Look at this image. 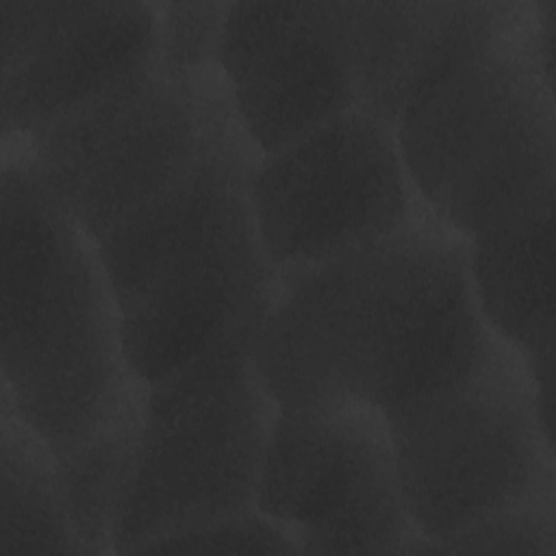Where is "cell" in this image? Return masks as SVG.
Here are the masks:
<instances>
[{"label":"cell","mask_w":556,"mask_h":556,"mask_svg":"<svg viewBox=\"0 0 556 556\" xmlns=\"http://www.w3.org/2000/svg\"><path fill=\"white\" fill-rule=\"evenodd\" d=\"M504 345L473 298L467 239L426 211L280 274L254 356L278 406L361 402L391 419L465 382Z\"/></svg>","instance_id":"obj_1"},{"label":"cell","mask_w":556,"mask_h":556,"mask_svg":"<svg viewBox=\"0 0 556 556\" xmlns=\"http://www.w3.org/2000/svg\"><path fill=\"white\" fill-rule=\"evenodd\" d=\"M261 156L226 93L191 167L96 241L137 380L163 378L274 300L280 271L250 204Z\"/></svg>","instance_id":"obj_2"},{"label":"cell","mask_w":556,"mask_h":556,"mask_svg":"<svg viewBox=\"0 0 556 556\" xmlns=\"http://www.w3.org/2000/svg\"><path fill=\"white\" fill-rule=\"evenodd\" d=\"M2 408L52 450L100 430L124 404L128 369L96 239L2 150Z\"/></svg>","instance_id":"obj_3"},{"label":"cell","mask_w":556,"mask_h":556,"mask_svg":"<svg viewBox=\"0 0 556 556\" xmlns=\"http://www.w3.org/2000/svg\"><path fill=\"white\" fill-rule=\"evenodd\" d=\"M526 20L395 124L424 206L465 239L554 202V78Z\"/></svg>","instance_id":"obj_4"},{"label":"cell","mask_w":556,"mask_h":556,"mask_svg":"<svg viewBox=\"0 0 556 556\" xmlns=\"http://www.w3.org/2000/svg\"><path fill=\"white\" fill-rule=\"evenodd\" d=\"M269 304L146 384L137 460L113 530L115 554L256 508L280 408L254 356Z\"/></svg>","instance_id":"obj_5"},{"label":"cell","mask_w":556,"mask_h":556,"mask_svg":"<svg viewBox=\"0 0 556 556\" xmlns=\"http://www.w3.org/2000/svg\"><path fill=\"white\" fill-rule=\"evenodd\" d=\"M226 93L219 67L198 76L154 67L2 148L17 152L48 195L100 241L191 167Z\"/></svg>","instance_id":"obj_6"},{"label":"cell","mask_w":556,"mask_h":556,"mask_svg":"<svg viewBox=\"0 0 556 556\" xmlns=\"http://www.w3.org/2000/svg\"><path fill=\"white\" fill-rule=\"evenodd\" d=\"M408 513L432 547L508 504L556 493L521 356L504 345L465 382L389 419Z\"/></svg>","instance_id":"obj_7"},{"label":"cell","mask_w":556,"mask_h":556,"mask_svg":"<svg viewBox=\"0 0 556 556\" xmlns=\"http://www.w3.org/2000/svg\"><path fill=\"white\" fill-rule=\"evenodd\" d=\"M256 508L304 554L430 552L400 486L389 419L361 402L278 408Z\"/></svg>","instance_id":"obj_8"},{"label":"cell","mask_w":556,"mask_h":556,"mask_svg":"<svg viewBox=\"0 0 556 556\" xmlns=\"http://www.w3.org/2000/svg\"><path fill=\"white\" fill-rule=\"evenodd\" d=\"M250 204L265 254L280 274L387 237L428 208L391 122L356 106L263 154Z\"/></svg>","instance_id":"obj_9"},{"label":"cell","mask_w":556,"mask_h":556,"mask_svg":"<svg viewBox=\"0 0 556 556\" xmlns=\"http://www.w3.org/2000/svg\"><path fill=\"white\" fill-rule=\"evenodd\" d=\"M2 141L156 67L154 2H0Z\"/></svg>","instance_id":"obj_10"},{"label":"cell","mask_w":556,"mask_h":556,"mask_svg":"<svg viewBox=\"0 0 556 556\" xmlns=\"http://www.w3.org/2000/svg\"><path fill=\"white\" fill-rule=\"evenodd\" d=\"M217 67L261 154L358 106L328 2H230Z\"/></svg>","instance_id":"obj_11"},{"label":"cell","mask_w":556,"mask_h":556,"mask_svg":"<svg viewBox=\"0 0 556 556\" xmlns=\"http://www.w3.org/2000/svg\"><path fill=\"white\" fill-rule=\"evenodd\" d=\"M530 11L526 0L328 2L358 106L391 122L476 61Z\"/></svg>","instance_id":"obj_12"},{"label":"cell","mask_w":556,"mask_h":556,"mask_svg":"<svg viewBox=\"0 0 556 556\" xmlns=\"http://www.w3.org/2000/svg\"><path fill=\"white\" fill-rule=\"evenodd\" d=\"M473 298L521 361L554 350V202L467 239Z\"/></svg>","instance_id":"obj_13"},{"label":"cell","mask_w":556,"mask_h":556,"mask_svg":"<svg viewBox=\"0 0 556 556\" xmlns=\"http://www.w3.org/2000/svg\"><path fill=\"white\" fill-rule=\"evenodd\" d=\"M146 382H132L119 410L80 445L56 452L67 515L83 554L113 552V530L124 504L141 437Z\"/></svg>","instance_id":"obj_14"},{"label":"cell","mask_w":556,"mask_h":556,"mask_svg":"<svg viewBox=\"0 0 556 556\" xmlns=\"http://www.w3.org/2000/svg\"><path fill=\"white\" fill-rule=\"evenodd\" d=\"M0 556L83 554L50 445L0 410Z\"/></svg>","instance_id":"obj_15"},{"label":"cell","mask_w":556,"mask_h":556,"mask_svg":"<svg viewBox=\"0 0 556 556\" xmlns=\"http://www.w3.org/2000/svg\"><path fill=\"white\" fill-rule=\"evenodd\" d=\"M432 552L554 556L556 493L497 508L441 539Z\"/></svg>","instance_id":"obj_16"},{"label":"cell","mask_w":556,"mask_h":556,"mask_svg":"<svg viewBox=\"0 0 556 556\" xmlns=\"http://www.w3.org/2000/svg\"><path fill=\"white\" fill-rule=\"evenodd\" d=\"M230 2H154L156 67L198 76L217 67Z\"/></svg>","instance_id":"obj_17"},{"label":"cell","mask_w":556,"mask_h":556,"mask_svg":"<svg viewBox=\"0 0 556 556\" xmlns=\"http://www.w3.org/2000/svg\"><path fill=\"white\" fill-rule=\"evenodd\" d=\"M139 552H237V554H293L300 552L293 532L258 508L211 523L172 532L141 545Z\"/></svg>","instance_id":"obj_18"}]
</instances>
